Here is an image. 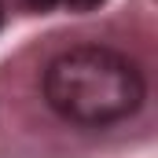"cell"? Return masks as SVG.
Masks as SVG:
<instances>
[{
    "label": "cell",
    "instance_id": "obj_2",
    "mask_svg": "<svg viewBox=\"0 0 158 158\" xmlns=\"http://www.w3.org/2000/svg\"><path fill=\"white\" fill-rule=\"evenodd\" d=\"M66 4H70L74 11H92V7H99L103 0H66Z\"/></svg>",
    "mask_w": 158,
    "mask_h": 158
},
{
    "label": "cell",
    "instance_id": "obj_3",
    "mask_svg": "<svg viewBox=\"0 0 158 158\" xmlns=\"http://www.w3.org/2000/svg\"><path fill=\"white\" fill-rule=\"evenodd\" d=\"M26 4H30V7H37V11H48L55 0H26Z\"/></svg>",
    "mask_w": 158,
    "mask_h": 158
},
{
    "label": "cell",
    "instance_id": "obj_1",
    "mask_svg": "<svg viewBox=\"0 0 158 158\" xmlns=\"http://www.w3.org/2000/svg\"><path fill=\"white\" fill-rule=\"evenodd\" d=\"M44 96L63 118L77 125H107L129 118L143 99V77L132 59L110 48H70L63 52L48 74Z\"/></svg>",
    "mask_w": 158,
    "mask_h": 158
},
{
    "label": "cell",
    "instance_id": "obj_4",
    "mask_svg": "<svg viewBox=\"0 0 158 158\" xmlns=\"http://www.w3.org/2000/svg\"><path fill=\"white\" fill-rule=\"evenodd\" d=\"M0 19H4V11H0Z\"/></svg>",
    "mask_w": 158,
    "mask_h": 158
}]
</instances>
